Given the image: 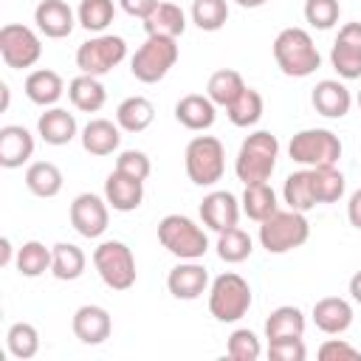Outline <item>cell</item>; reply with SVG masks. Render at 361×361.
Listing matches in <instances>:
<instances>
[{"mask_svg":"<svg viewBox=\"0 0 361 361\" xmlns=\"http://www.w3.org/2000/svg\"><path fill=\"white\" fill-rule=\"evenodd\" d=\"M274 59L285 76L305 79L322 65V54L305 28H282L274 39Z\"/></svg>","mask_w":361,"mask_h":361,"instance_id":"6da1fadb","label":"cell"},{"mask_svg":"<svg viewBox=\"0 0 361 361\" xmlns=\"http://www.w3.org/2000/svg\"><path fill=\"white\" fill-rule=\"evenodd\" d=\"M276 158H279L276 135L268 130H257L240 144V152L234 158V172L243 183H262L271 180L276 169Z\"/></svg>","mask_w":361,"mask_h":361,"instance_id":"7a4b0ae2","label":"cell"},{"mask_svg":"<svg viewBox=\"0 0 361 361\" xmlns=\"http://www.w3.org/2000/svg\"><path fill=\"white\" fill-rule=\"evenodd\" d=\"M307 237H310V223L302 212L293 209H276L271 217L259 223V245L268 254H288L305 245Z\"/></svg>","mask_w":361,"mask_h":361,"instance_id":"3957f363","label":"cell"},{"mask_svg":"<svg viewBox=\"0 0 361 361\" xmlns=\"http://www.w3.org/2000/svg\"><path fill=\"white\" fill-rule=\"evenodd\" d=\"M186 175L195 186H214L226 172V147L214 135H195L183 152Z\"/></svg>","mask_w":361,"mask_h":361,"instance_id":"277c9868","label":"cell"},{"mask_svg":"<svg viewBox=\"0 0 361 361\" xmlns=\"http://www.w3.org/2000/svg\"><path fill=\"white\" fill-rule=\"evenodd\" d=\"M158 243L178 259H200L209 251L206 231L186 214H166L158 223Z\"/></svg>","mask_w":361,"mask_h":361,"instance_id":"5b68a950","label":"cell"},{"mask_svg":"<svg viewBox=\"0 0 361 361\" xmlns=\"http://www.w3.org/2000/svg\"><path fill=\"white\" fill-rule=\"evenodd\" d=\"M251 307V285L234 274V271H226L220 276L212 279L209 285V313L217 319V322H240Z\"/></svg>","mask_w":361,"mask_h":361,"instance_id":"8992f818","label":"cell"},{"mask_svg":"<svg viewBox=\"0 0 361 361\" xmlns=\"http://www.w3.org/2000/svg\"><path fill=\"white\" fill-rule=\"evenodd\" d=\"M93 265H96V274L102 276V282L110 288V290H127L135 285V257L130 251L127 243L121 240H104L96 245L93 251Z\"/></svg>","mask_w":361,"mask_h":361,"instance_id":"52a82bcc","label":"cell"},{"mask_svg":"<svg viewBox=\"0 0 361 361\" xmlns=\"http://www.w3.org/2000/svg\"><path fill=\"white\" fill-rule=\"evenodd\" d=\"M175 62H178V39L147 37L144 45H138V51L130 59V73L144 85H155L175 68Z\"/></svg>","mask_w":361,"mask_h":361,"instance_id":"ba28073f","label":"cell"},{"mask_svg":"<svg viewBox=\"0 0 361 361\" xmlns=\"http://www.w3.org/2000/svg\"><path fill=\"white\" fill-rule=\"evenodd\" d=\"M288 152L296 164L302 166H333L338 164L341 158V141L333 130H324V127H307V130H299L290 144H288Z\"/></svg>","mask_w":361,"mask_h":361,"instance_id":"9c48e42d","label":"cell"},{"mask_svg":"<svg viewBox=\"0 0 361 361\" xmlns=\"http://www.w3.org/2000/svg\"><path fill=\"white\" fill-rule=\"evenodd\" d=\"M127 56V42L118 34H96L76 48V68L87 76H104Z\"/></svg>","mask_w":361,"mask_h":361,"instance_id":"30bf717a","label":"cell"},{"mask_svg":"<svg viewBox=\"0 0 361 361\" xmlns=\"http://www.w3.org/2000/svg\"><path fill=\"white\" fill-rule=\"evenodd\" d=\"M0 56L8 68L23 71V68H31L39 62L42 42H39L34 28L20 25V23H8L0 28Z\"/></svg>","mask_w":361,"mask_h":361,"instance_id":"8fae6325","label":"cell"},{"mask_svg":"<svg viewBox=\"0 0 361 361\" xmlns=\"http://www.w3.org/2000/svg\"><path fill=\"white\" fill-rule=\"evenodd\" d=\"M107 223H110V203L93 192H82L73 197L71 203V226L87 237V240H96L107 231Z\"/></svg>","mask_w":361,"mask_h":361,"instance_id":"7c38bea8","label":"cell"},{"mask_svg":"<svg viewBox=\"0 0 361 361\" xmlns=\"http://www.w3.org/2000/svg\"><path fill=\"white\" fill-rule=\"evenodd\" d=\"M330 65L341 79H361V23H344L330 48Z\"/></svg>","mask_w":361,"mask_h":361,"instance_id":"4fadbf2b","label":"cell"},{"mask_svg":"<svg viewBox=\"0 0 361 361\" xmlns=\"http://www.w3.org/2000/svg\"><path fill=\"white\" fill-rule=\"evenodd\" d=\"M240 212H243L240 200L231 192H226V189L209 192L200 200V220H203L206 228H212L217 234L226 231V228H234L237 220H240Z\"/></svg>","mask_w":361,"mask_h":361,"instance_id":"5bb4252c","label":"cell"},{"mask_svg":"<svg viewBox=\"0 0 361 361\" xmlns=\"http://www.w3.org/2000/svg\"><path fill=\"white\" fill-rule=\"evenodd\" d=\"M166 290L175 299H197L209 290V271L197 259H180L166 274Z\"/></svg>","mask_w":361,"mask_h":361,"instance_id":"9a60e30c","label":"cell"},{"mask_svg":"<svg viewBox=\"0 0 361 361\" xmlns=\"http://www.w3.org/2000/svg\"><path fill=\"white\" fill-rule=\"evenodd\" d=\"M34 23H37L39 34H45L48 39H65V37H71V31L79 20L65 0H39L34 8Z\"/></svg>","mask_w":361,"mask_h":361,"instance_id":"2e32d148","label":"cell"},{"mask_svg":"<svg viewBox=\"0 0 361 361\" xmlns=\"http://www.w3.org/2000/svg\"><path fill=\"white\" fill-rule=\"evenodd\" d=\"M71 327L82 344H102L113 333V319L102 305H82V307H76Z\"/></svg>","mask_w":361,"mask_h":361,"instance_id":"e0dca14e","label":"cell"},{"mask_svg":"<svg viewBox=\"0 0 361 361\" xmlns=\"http://www.w3.org/2000/svg\"><path fill=\"white\" fill-rule=\"evenodd\" d=\"M310 102H313L316 113L324 116V118H344L350 113V107H353V96H350L347 85L338 82V79L316 82V87L310 93Z\"/></svg>","mask_w":361,"mask_h":361,"instance_id":"ac0fdd59","label":"cell"},{"mask_svg":"<svg viewBox=\"0 0 361 361\" xmlns=\"http://www.w3.org/2000/svg\"><path fill=\"white\" fill-rule=\"evenodd\" d=\"M104 200L110 203L113 212H135L144 200V180L113 169L104 180Z\"/></svg>","mask_w":361,"mask_h":361,"instance_id":"d6986e66","label":"cell"},{"mask_svg":"<svg viewBox=\"0 0 361 361\" xmlns=\"http://www.w3.org/2000/svg\"><path fill=\"white\" fill-rule=\"evenodd\" d=\"M34 155V135L23 124L0 127V166L17 169Z\"/></svg>","mask_w":361,"mask_h":361,"instance_id":"ffe728a7","label":"cell"},{"mask_svg":"<svg viewBox=\"0 0 361 361\" xmlns=\"http://www.w3.org/2000/svg\"><path fill=\"white\" fill-rule=\"evenodd\" d=\"M313 324L327 336H341L353 324V305L341 296H324L313 305Z\"/></svg>","mask_w":361,"mask_h":361,"instance_id":"44dd1931","label":"cell"},{"mask_svg":"<svg viewBox=\"0 0 361 361\" xmlns=\"http://www.w3.org/2000/svg\"><path fill=\"white\" fill-rule=\"evenodd\" d=\"M175 118L192 133H203L217 118V104L206 93H189L175 104Z\"/></svg>","mask_w":361,"mask_h":361,"instance_id":"7402d4cb","label":"cell"},{"mask_svg":"<svg viewBox=\"0 0 361 361\" xmlns=\"http://www.w3.org/2000/svg\"><path fill=\"white\" fill-rule=\"evenodd\" d=\"M76 118H73V113H68L65 107H48L39 118H37V133H39V138L45 141V144H51V147H65V144H71L73 138H76Z\"/></svg>","mask_w":361,"mask_h":361,"instance_id":"603a6c76","label":"cell"},{"mask_svg":"<svg viewBox=\"0 0 361 361\" xmlns=\"http://www.w3.org/2000/svg\"><path fill=\"white\" fill-rule=\"evenodd\" d=\"M82 147L85 152L96 155V158H104V155H113L121 144V127L113 124L110 118H90L85 127H82Z\"/></svg>","mask_w":361,"mask_h":361,"instance_id":"cb8c5ba5","label":"cell"},{"mask_svg":"<svg viewBox=\"0 0 361 361\" xmlns=\"http://www.w3.org/2000/svg\"><path fill=\"white\" fill-rule=\"evenodd\" d=\"M23 90H25L28 102H34V104H39V107H54V104L62 99V93H65V82H62V76H59L56 71H51V68H37V71H31V73L25 76Z\"/></svg>","mask_w":361,"mask_h":361,"instance_id":"d4e9b609","label":"cell"},{"mask_svg":"<svg viewBox=\"0 0 361 361\" xmlns=\"http://www.w3.org/2000/svg\"><path fill=\"white\" fill-rule=\"evenodd\" d=\"M144 31H147V37L178 39L186 31V14L178 3H158L152 8V14L144 20Z\"/></svg>","mask_w":361,"mask_h":361,"instance_id":"484cf974","label":"cell"},{"mask_svg":"<svg viewBox=\"0 0 361 361\" xmlns=\"http://www.w3.org/2000/svg\"><path fill=\"white\" fill-rule=\"evenodd\" d=\"M68 99L82 113H99L104 107V102H107V90L99 82V76L79 73V76H73L68 82Z\"/></svg>","mask_w":361,"mask_h":361,"instance_id":"4316f807","label":"cell"},{"mask_svg":"<svg viewBox=\"0 0 361 361\" xmlns=\"http://www.w3.org/2000/svg\"><path fill=\"white\" fill-rule=\"evenodd\" d=\"M155 118V107L147 96H127L116 107V124L124 133H144Z\"/></svg>","mask_w":361,"mask_h":361,"instance_id":"83f0119b","label":"cell"},{"mask_svg":"<svg viewBox=\"0 0 361 361\" xmlns=\"http://www.w3.org/2000/svg\"><path fill=\"white\" fill-rule=\"evenodd\" d=\"M85 265H87V257L79 245L73 243H56L51 245V274L62 282H73L85 274Z\"/></svg>","mask_w":361,"mask_h":361,"instance_id":"f1b7e54d","label":"cell"},{"mask_svg":"<svg viewBox=\"0 0 361 361\" xmlns=\"http://www.w3.org/2000/svg\"><path fill=\"white\" fill-rule=\"evenodd\" d=\"M62 183H65L62 169L51 161H34L25 169V186L37 197H56L62 192Z\"/></svg>","mask_w":361,"mask_h":361,"instance_id":"f546056e","label":"cell"},{"mask_svg":"<svg viewBox=\"0 0 361 361\" xmlns=\"http://www.w3.org/2000/svg\"><path fill=\"white\" fill-rule=\"evenodd\" d=\"M240 206H243V214L248 220H257V223H262L265 217H271L279 209L276 192L271 189L268 180H262V183H245V192L240 197Z\"/></svg>","mask_w":361,"mask_h":361,"instance_id":"4dcf8cb0","label":"cell"},{"mask_svg":"<svg viewBox=\"0 0 361 361\" xmlns=\"http://www.w3.org/2000/svg\"><path fill=\"white\" fill-rule=\"evenodd\" d=\"M290 336H305V313L296 305H279L265 319V338L274 341Z\"/></svg>","mask_w":361,"mask_h":361,"instance_id":"1f68e13d","label":"cell"},{"mask_svg":"<svg viewBox=\"0 0 361 361\" xmlns=\"http://www.w3.org/2000/svg\"><path fill=\"white\" fill-rule=\"evenodd\" d=\"M243 90H245V82H243L240 71H234V68H220V71H214V73L209 76V82H206V96H209L217 107H228Z\"/></svg>","mask_w":361,"mask_h":361,"instance_id":"d6a6232c","label":"cell"},{"mask_svg":"<svg viewBox=\"0 0 361 361\" xmlns=\"http://www.w3.org/2000/svg\"><path fill=\"white\" fill-rule=\"evenodd\" d=\"M282 200L288 203V209L302 212V214L310 212L313 206H319L316 197H313V183H310V169H307V166L299 169V172H290V175L285 178Z\"/></svg>","mask_w":361,"mask_h":361,"instance_id":"836d02e7","label":"cell"},{"mask_svg":"<svg viewBox=\"0 0 361 361\" xmlns=\"http://www.w3.org/2000/svg\"><path fill=\"white\" fill-rule=\"evenodd\" d=\"M262 110H265V102H262V93L254 90V87H245L228 107H226V116L234 127H254L259 118H262Z\"/></svg>","mask_w":361,"mask_h":361,"instance_id":"e575fe53","label":"cell"},{"mask_svg":"<svg viewBox=\"0 0 361 361\" xmlns=\"http://www.w3.org/2000/svg\"><path fill=\"white\" fill-rule=\"evenodd\" d=\"M310 183H313L316 203H336V200H341L344 186H347V180L336 169V164L333 166H310Z\"/></svg>","mask_w":361,"mask_h":361,"instance_id":"d590c367","label":"cell"},{"mask_svg":"<svg viewBox=\"0 0 361 361\" xmlns=\"http://www.w3.org/2000/svg\"><path fill=\"white\" fill-rule=\"evenodd\" d=\"M251 251H254V243H251V237L240 226L226 228V231L217 234V257L223 262H228V265L245 262L251 257Z\"/></svg>","mask_w":361,"mask_h":361,"instance_id":"8d00e7d4","label":"cell"},{"mask_svg":"<svg viewBox=\"0 0 361 361\" xmlns=\"http://www.w3.org/2000/svg\"><path fill=\"white\" fill-rule=\"evenodd\" d=\"M14 265H17V271H20L23 276L34 279V276L51 271V248H45L39 240H28V243H23V245L17 248Z\"/></svg>","mask_w":361,"mask_h":361,"instance_id":"74e56055","label":"cell"},{"mask_svg":"<svg viewBox=\"0 0 361 361\" xmlns=\"http://www.w3.org/2000/svg\"><path fill=\"white\" fill-rule=\"evenodd\" d=\"M6 347L20 361L34 358L39 353V333H37V327L28 324V322H14L8 327V333H6Z\"/></svg>","mask_w":361,"mask_h":361,"instance_id":"f35d334b","label":"cell"},{"mask_svg":"<svg viewBox=\"0 0 361 361\" xmlns=\"http://www.w3.org/2000/svg\"><path fill=\"white\" fill-rule=\"evenodd\" d=\"M116 17V3L113 0H82L76 8V20L85 31L102 34Z\"/></svg>","mask_w":361,"mask_h":361,"instance_id":"ab89813d","label":"cell"},{"mask_svg":"<svg viewBox=\"0 0 361 361\" xmlns=\"http://www.w3.org/2000/svg\"><path fill=\"white\" fill-rule=\"evenodd\" d=\"M228 20L226 0H192V23L200 31H220Z\"/></svg>","mask_w":361,"mask_h":361,"instance_id":"60d3db41","label":"cell"},{"mask_svg":"<svg viewBox=\"0 0 361 361\" xmlns=\"http://www.w3.org/2000/svg\"><path fill=\"white\" fill-rule=\"evenodd\" d=\"M226 353H228V358H234V361H257V358L262 355V344H259V338H257L254 330L240 327V330H234V333L228 336Z\"/></svg>","mask_w":361,"mask_h":361,"instance_id":"b9f144b4","label":"cell"},{"mask_svg":"<svg viewBox=\"0 0 361 361\" xmlns=\"http://www.w3.org/2000/svg\"><path fill=\"white\" fill-rule=\"evenodd\" d=\"M338 14H341L338 0H305V20L319 31L333 28L338 23Z\"/></svg>","mask_w":361,"mask_h":361,"instance_id":"7bdbcfd3","label":"cell"},{"mask_svg":"<svg viewBox=\"0 0 361 361\" xmlns=\"http://www.w3.org/2000/svg\"><path fill=\"white\" fill-rule=\"evenodd\" d=\"M116 169L124 172V175H130V178L147 180L149 172H152V164H149V155L147 152H141V149H124L116 158Z\"/></svg>","mask_w":361,"mask_h":361,"instance_id":"ee69618b","label":"cell"},{"mask_svg":"<svg viewBox=\"0 0 361 361\" xmlns=\"http://www.w3.org/2000/svg\"><path fill=\"white\" fill-rule=\"evenodd\" d=\"M268 358H274V361H305L307 347H305L302 336L274 338V341H268Z\"/></svg>","mask_w":361,"mask_h":361,"instance_id":"f6af8a7d","label":"cell"},{"mask_svg":"<svg viewBox=\"0 0 361 361\" xmlns=\"http://www.w3.org/2000/svg\"><path fill=\"white\" fill-rule=\"evenodd\" d=\"M319 358L322 361H358L361 358V350H355L344 338H327L319 347Z\"/></svg>","mask_w":361,"mask_h":361,"instance_id":"bcb514c9","label":"cell"},{"mask_svg":"<svg viewBox=\"0 0 361 361\" xmlns=\"http://www.w3.org/2000/svg\"><path fill=\"white\" fill-rule=\"evenodd\" d=\"M118 6L130 14V17H138V20H147L152 14V8L158 6V0H118Z\"/></svg>","mask_w":361,"mask_h":361,"instance_id":"7dc6e473","label":"cell"},{"mask_svg":"<svg viewBox=\"0 0 361 361\" xmlns=\"http://www.w3.org/2000/svg\"><path fill=\"white\" fill-rule=\"evenodd\" d=\"M347 220H350L353 228L361 231V189H355L350 195V200H347Z\"/></svg>","mask_w":361,"mask_h":361,"instance_id":"c3c4849f","label":"cell"},{"mask_svg":"<svg viewBox=\"0 0 361 361\" xmlns=\"http://www.w3.org/2000/svg\"><path fill=\"white\" fill-rule=\"evenodd\" d=\"M11 251H14V248H11V240L3 237V240H0V265H3V268L11 265Z\"/></svg>","mask_w":361,"mask_h":361,"instance_id":"681fc988","label":"cell"},{"mask_svg":"<svg viewBox=\"0 0 361 361\" xmlns=\"http://www.w3.org/2000/svg\"><path fill=\"white\" fill-rule=\"evenodd\" d=\"M350 296H353V302L361 305V271H355V274L350 276Z\"/></svg>","mask_w":361,"mask_h":361,"instance_id":"f907efd6","label":"cell"},{"mask_svg":"<svg viewBox=\"0 0 361 361\" xmlns=\"http://www.w3.org/2000/svg\"><path fill=\"white\" fill-rule=\"evenodd\" d=\"M0 93H3V104H0V110H8V99H11V90H8V85H6V82H0Z\"/></svg>","mask_w":361,"mask_h":361,"instance_id":"816d5d0a","label":"cell"},{"mask_svg":"<svg viewBox=\"0 0 361 361\" xmlns=\"http://www.w3.org/2000/svg\"><path fill=\"white\" fill-rule=\"evenodd\" d=\"M237 6H243V8H259V6H265L268 0H234Z\"/></svg>","mask_w":361,"mask_h":361,"instance_id":"f5cc1de1","label":"cell"},{"mask_svg":"<svg viewBox=\"0 0 361 361\" xmlns=\"http://www.w3.org/2000/svg\"><path fill=\"white\" fill-rule=\"evenodd\" d=\"M355 102H358V107H361V90H358V96H355Z\"/></svg>","mask_w":361,"mask_h":361,"instance_id":"db71d44e","label":"cell"}]
</instances>
